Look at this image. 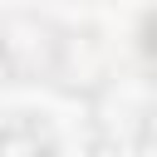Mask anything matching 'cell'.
<instances>
[{"instance_id":"obj_1","label":"cell","mask_w":157,"mask_h":157,"mask_svg":"<svg viewBox=\"0 0 157 157\" xmlns=\"http://www.w3.org/2000/svg\"><path fill=\"white\" fill-rule=\"evenodd\" d=\"M142 49H147V59H152V64H157V20H152V25H147V34H142Z\"/></svg>"}]
</instances>
